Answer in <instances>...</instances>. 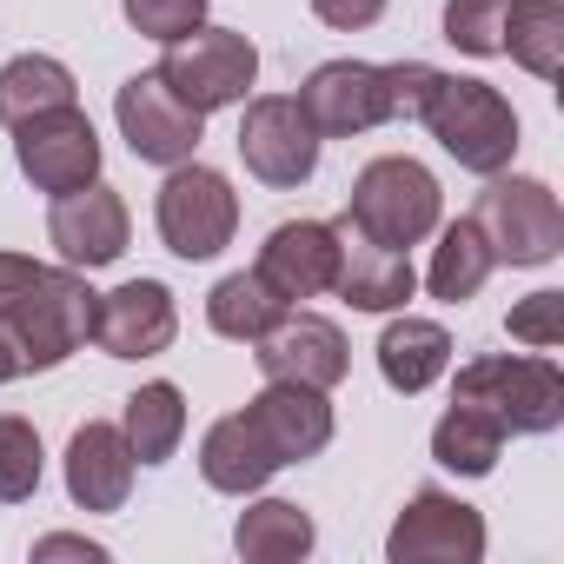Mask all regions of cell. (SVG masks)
Returning a JSON list of instances; mask_svg holds the SVG:
<instances>
[{
    "instance_id": "6da1fadb",
    "label": "cell",
    "mask_w": 564,
    "mask_h": 564,
    "mask_svg": "<svg viewBox=\"0 0 564 564\" xmlns=\"http://www.w3.org/2000/svg\"><path fill=\"white\" fill-rule=\"evenodd\" d=\"M94 286L74 265H41L0 252V333L21 352V372H54L94 339Z\"/></svg>"
},
{
    "instance_id": "7a4b0ae2",
    "label": "cell",
    "mask_w": 564,
    "mask_h": 564,
    "mask_svg": "<svg viewBox=\"0 0 564 564\" xmlns=\"http://www.w3.org/2000/svg\"><path fill=\"white\" fill-rule=\"evenodd\" d=\"M438 67L425 61H392V67H372V61H326L306 74V87L293 94L313 120L319 140H359L372 127H399V120H419L425 113V94H432Z\"/></svg>"
},
{
    "instance_id": "3957f363",
    "label": "cell",
    "mask_w": 564,
    "mask_h": 564,
    "mask_svg": "<svg viewBox=\"0 0 564 564\" xmlns=\"http://www.w3.org/2000/svg\"><path fill=\"white\" fill-rule=\"evenodd\" d=\"M452 399L491 412L505 438H544L564 425V372L551 366V352H485L458 366Z\"/></svg>"
},
{
    "instance_id": "277c9868",
    "label": "cell",
    "mask_w": 564,
    "mask_h": 564,
    "mask_svg": "<svg viewBox=\"0 0 564 564\" xmlns=\"http://www.w3.org/2000/svg\"><path fill=\"white\" fill-rule=\"evenodd\" d=\"M419 120H425L432 140H438L465 173H478V180L505 173L511 153H518V113H511V100H505L491 80L438 74L432 94H425V113H419Z\"/></svg>"
},
{
    "instance_id": "5b68a950",
    "label": "cell",
    "mask_w": 564,
    "mask_h": 564,
    "mask_svg": "<svg viewBox=\"0 0 564 564\" xmlns=\"http://www.w3.org/2000/svg\"><path fill=\"white\" fill-rule=\"evenodd\" d=\"M438 213H445V193H438L432 166L412 160V153H386V160L359 166L352 199H346V219L366 239L392 246V252H412L419 239H432L438 232Z\"/></svg>"
},
{
    "instance_id": "8992f818",
    "label": "cell",
    "mask_w": 564,
    "mask_h": 564,
    "mask_svg": "<svg viewBox=\"0 0 564 564\" xmlns=\"http://www.w3.org/2000/svg\"><path fill=\"white\" fill-rule=\"evenodd\" d=\"M153 226H160V246L173 259H219L239 232V193L226 173L199 166V160H180L166 166L160 180V199H153Z\"/></svg>"
},
{
    "instance_id": "52a82bcc",
    "label": "cell",
    "mask_w": 564,
    "mask_h": 564,
    "mask_svg": "<svg viewBox=\"0 0 564 564\" xmlns=\"http://www.w3.org/2000/svg\"><path fill=\"white\" fill-rule=\"evenodd\" d=\"M471 226L485 232L498 265H551L564 252V206L544 180H524V173L511 180L491 173V186L471 206Z\"/></svg>"
},
{
    "instance_id": "ba28073f",
    "label": "cell",
    "mask_w": 564,
    "mask_h": 564,
    "mask_svg": "<svg viewBox=\"0 0 564 564\" xmlns=\"http://www.w3.org/2000/svg\"><path fill=\"white\" fill-rule=\"evenodd\" d=\"M193 113H219V107H246L252 80H259V47L239 28H193L186 41L166 47V61L153 67Z\"/></svg>"
},
{
    "instance_id": "9c48e42d",
    "label": "cell",
    "mask_w": 564,
    "mask_h": 564,
    "mask_svg": "<svg viewBox=\"0 0 564 564\" xmlns=\"http://www.w3.org/2000/svg\"><path fill=\"white\" fill-rule=\"evenodd\" d=\"M239 160L259 186L272 193H293L319 173V133L306 120V107L293 94H246V113H239Z\"/></svg>"
},
{
    "instance_id": "30bf717a",
    "label": "cell",
    "mask_w": 564,
    "mask_h": 564,
    "mask_svg": "<svg viewBox=\"0 0 564 564\" xmlns=\"http://www.w3.org/2000/svg\"><path fill=\"white\" fill-rule=\"evenodd\" d=\"M113 120H120V140L133 160L147 166H180L199 153V133H206V113H193L160 74H133L120 94H113Z\"/></svg>"
},
{
    "instance_id": "8fae6325",
    "label": "cell",
    "mask_w": 564,
    "mask_h": 564,
    "mask_svg": "<svg viewBox=\"0 0 564 564\" xmlns=\"http://www.w3.org/2000/svg\"><path fill=\"white\" fill-rule=\"evenodd\" d=\"M14 160L28 173L34 193H80L100 180V133L80 107H54V113H34L28 127H14Z\"/></svg>"
},
{
    "instance_id": "7c38bea8",
    "label": "cell",
    "mask_w": 564,
    "mask_h": 564,
    "mask_svg": "<svg viewBox=\"0 0 564 564\" xmlns=\"http://www.w3.org/2000/svg\"><path fill=\"white\" fill-rule=\"evenodd\" d=\"M386 557L392 564H478L485 557V518L465 498L425 485L405 498V511L386 538Z\"/></svg>"
},
{
    "instance_id": "4fadbf2b",
    "label": "cell",
    "mask_w": 564,
    "mask_h": 564,
    "mask_svg": "<svg viewBox=\"0 0 564 564\" xmlns=\"http://www.w3.org/2000/svg\"><path fill=\"white\" fill-rule=\"evenodd\" d=\"M252 359H259L265 379H293V386H319V392H333L352 372L346 333L326 313H300V306H286L272 333L252 339Z\"/></svg>"
},
{
    "instance_id": "5bb4252c",
    "label": "cell",
    "mask_w": 564,
    "mask_h": 564,
    "mask_svg": "<svg viewBox=\"0 0 564 564\" xmlns=\"http://www.w3.org/2000/svg\"><path fill=\"white\" fill-rule=\"evenodd\" d=\"M127 239H133V213H127V199H120L107 180H94V186H80V193H61L54 213H47V246H54L61 265H74V272L113 265V259L127 252Z\"/></svg>"
},
{
    "instance_id": "9a60e30c",
    "label": "cell",
    "mask_w": 564,
    "mask_h": 564,
    "mask_svg": "<svg viewBox=\"0 0 564 564\" xmlns=\"http://www.w3.org/2000/svg\"><path fill=\"white\" fill-rule=\"evenodd\" d=\"M180 339V306L160 279H127V286L94 300V346L107 359H160Z\"/></svg>"
},
{
    "instance_id": "2e32d148",
    "label": "cell",
    "mask_w": 564,
    "mask_h": 564,
    "mask_svg": "<svg viewBox=\"0 0 564 564\" xmlns=\"http://www.w3.org/2000/svg\"><path fill=\"white\" fill-rule=\"evenodd\" d=\"M333 239H339V265H333V293L352 306V313H405V300L419 293V272L405 252L366 239L346 213L333 219Z\"/></svg>"
},
{
    "instance_id": "e0dca14e",
    "label": "cell",
    "mask_w": 564,
    "mask_h": 564,
    "mask_svg": "<svg viewBox=\"0 0 564 564\" xmlns=\"http://www.w3.org/2000/svg\"><path fill=\"white\" fill-rule=\"evenodd\" d=\"M333 265H339L333 219H286V226H272L265 246H259V259H252V272H259L286 306L333 293Z\"/></svg>"
},
{
    "instance_id": "ac0fdd59",
    "label": "cell",
    "mask_w": 564,
    "mask_h": 564,
    "mask_svg": "<svg viewBox=\"0 0 564 564\" xmlns=\"http://www.w3.org/2000/svg\"><path fill=\"white\" fill-rule=\"evenodd\" d=\"M246 419L259 425V438L279 452V465H306L333 445V405L319 386H293V379H265L246 399Z\"/></svg>"
},
{
    "instance_id": "d6986e66",
    "label": "cell",
    "mask_w": 564,
    "mask_h": 564,
    "mask_svg": "<svg viewBox=\"0 0 564 564\" xmlns=\"http://www.w3.org/2000/svg\"><path fill=\"white\" fill-rule=\"evenodd\" d=\"M133 471H140V458H133V445H127L120 425L87 419L67 438V498L80 511H120L127 491H133Z\"/></svg>"
},
{
    "instance_id": "ffe728a7",
    "label": "cell",
    "mask_w": 564,
    "mask_h": 564,
    "mask_svg": "<svg viewBox=\"0 0 564 564\" xmlns=\"http://www.w3.org/2000/svg\"><path fill=\"white\" fill-rule=\"evenodd\" d=\"M272 471H286V465H279V452L259 438V425H252L246 412H226V419L206 425V438H199V478H206L213 491L252 498V491L272 485Z\"/></svg>"
},
{
    "instance_id": "44dd1931",
    "label": "cell",
    "mask_w": 564,
    "mask_h": 564,
    "mask_svg": "<svg viewBox=\"0 0 564 564\" xmlns=\"http://www.w3.org/2000/svg\"><path fill=\"white\" fill-rule=\"evenodd\" d=\"M452 372V333L438 326V319H392L386 333H379V379L392 386V392H405V399H419V392H432L438 379Z\"/></svg>"
},
{
    "instance_id": "7402d4cb",
    "label": "cell",
    "mask_w": 564,
    "mask_h": 564,
    "mask_svg": "<svg viewBox=\"0 0 564 564\" xmlns=\"http://www.w3.org/2000/svg\"><path fill=\"white\" fill-rule=\"evenodd\" d=\"M313 544H319V524L293 498H259L232 524V551L252 564H300V557H313Z\"/></svg>"
},
{
    "instance_id": "603a6c76",
    "label": "cell",
    "mask_w": 564,
    "mask_h": 564,
    "mask_svg": "<svg viewBox=\"0 0 564 564\" xmlns=\"http://www.w3.org/2000/svg\"><path fill=\"white\" fill-rule=\"evenodd\" d=\"M54 107H80V87H74L67 61L14 54L0 67V127H28L34 113H54Z\"/></svg>"
},
{
    "instance_id": "cb8c5ba5",
    "label": "cell",
    "mask_w": 564,
    "mask_h": 564,
    "mask_svg": "<svg viewBox=\"0 0 564 564\" xmlns=\"http://www.w3.org/2000/svg\"><path fill=\"white\" fill-rule=\"evenodd\" d=\"M491 272H498V259H491L485 232L471 226V213H465V219H452V226H438V246H432V265H425L432 300L465 306V300H478V286H485Z\"/></svg>"
},
{
    "instance_id": "d4e9b609",
    "label": "cell",
    "mask_w": 564,
    "mask_h": 564,
    "mask_svg": "<svg viewBox=\"0 0 564 564\" xmlns=\"http://www.w3.org/2000/svg\"><path fill=\"white\" fill-rule=\"evenodd\" d=\"M120 432H127V445H133L140 465H166L180 452V438H186V392L173 379L140 386L127 399V412H120Z\"/></svg>"
},
{
    "instance_id": "484cf974",
    "label": "cell",
    "mask_w": 564,
    "mask_h": 564,
    "mask_svg": "<svg viewBox=\"0 0 564 564\" xmlns=\"http://www.w3.org/2000/svg\"><path fill=\"white\" fill-rule=\"evenodd\" d=\"M279 313H286V300H279L259 272H226L219 286L206 293V326L219 339H232V346H252L259 333H272Z\"/></svg>"
},
{
    "instance_id": "4316f807",
    "label": "cell",
    "mask_w": 564,
    "mask_h": 564,
    "mask_svg": "<svg viewBox=\"0 0 564 564\" xmlns=\"http://www.w3.org/2000/svg\"><path fill=\"white\" fill-rule=\"evenodd\" d=\"M505 54L524 74L557 80L564 74V0H511L505 8Z\"/></svg>"
},
{
    "instance_id": "83f0119b",
    "label": "cell",
    "mask_w": 564,
    "mask_h": 564,
    "mask_svg": "<svg viewBox=\"0 0 564 564\" xmlns=\"http://www.w3.org/2000/svg\"><path fill=\"white\" fill-rule=\"evenodd\" d=\"M432 458H438L445 471H458V478H485V471L505 458V425H498L491 412L452 399V412L432 425Z\"/></svg>"
},
{
    "instance_id": "f1b7e54d",
    "label": "cell",
    "mask_w": 564,
    "mask_h": 564,
    "mask_svg": "<svg viewBox=\"0 0 564 564\" xmlns=\"http://www.w3.org/2000/svg\"><path fill=\"white\" fill-rule=\"evenodd\" d=\"M41 471H47L41 432L21 412H0V505H28L41 491Z\"/></svg>"
},
{
    "instance_id": "f546056e",
    "label": "cell",
    "mask_w": 564,
    "mask_h": 564,
    "mask_svg": "<svg viewBox=\"0 0 564 564\" xmlns=\"http://www.w3.org/2000/svg\"><path fill=\"white\" fill-rule=\"evenodd\" d=\"M505 8L511 0H445V41L471 61L505 54Z\"/></svg>"
},
{
    "instance_id": "4dcf8cb0",
    "label": "cell",
    "mask_w": 564,
    "mask_h": 564,
    "mask_svg": "<svg viewBox=\"0 0 564 564\" xmlns=\"http://www.w3.org/2000/svg\"><path fill=\"white\" fill-rule=\"evenodd\" d=\"M120 14H127L133 34L173 47V41H186L193 28H206V0H120Z\"/></svg>"
},
{
    "instance_id": "1f68e13d",
    "label": "cell",
    "mask_w": 564,
    "mask_h": 564,
    "mask_svg": "<svg viewBox=\"0 0 564 564\" xmlns=\"http://www.w3.org/2000/svg\"><path fill=\"white\" fill-rule=\"evenodd\" d=\"M505 333L531 352H557L564 346V293H531L505 313Z\"/></svg>"
},
{
    "instance_id": "d6a6232c",
    "label": "cell",
    "mask_w": 564,
    "mask_h": 564,
    "mask_svg": "<svg viewBox=\"0 0 564 564\" xmlns=\"http://www.w3.org/2000/svg\"><path fill=\"white\" fill-rule=\"evenodd\" d=\"M313 14L333 34H366L372 21H386V0H313Z\"/></svg>"
},
{
    "instance_id": "836d02e7",
    "label": "cell",
    "mask_w": 564,
    "mask_h": 564,
    "mask_svg": "<svg viewBox=\"0 0 564 564\" xmlns=\"http://www.w3.org/2000/svg\"><path fill=\"white\" fill-rule=\"evenodd\" d=\"M34 557H87V564H100V557H107V544L74 538V531H47V538L34 544Z\"/></svg>"
},
{
    "instance_id": "e575fe53",
    "label": "cell",
    "mask_w": 564,
    "mask_h": 564,
    "mask_svg": "<svg viewBox=\"0 0 564 564\" xmlns=\"http://www.w3.org/2000/svg\"><path fill=\"white\" fill-rule=\"evenodd\" d=\"M14 379H28V372H21V352L8 346V333H0V386H14Z\"/></svg>"
}]
</instances>
